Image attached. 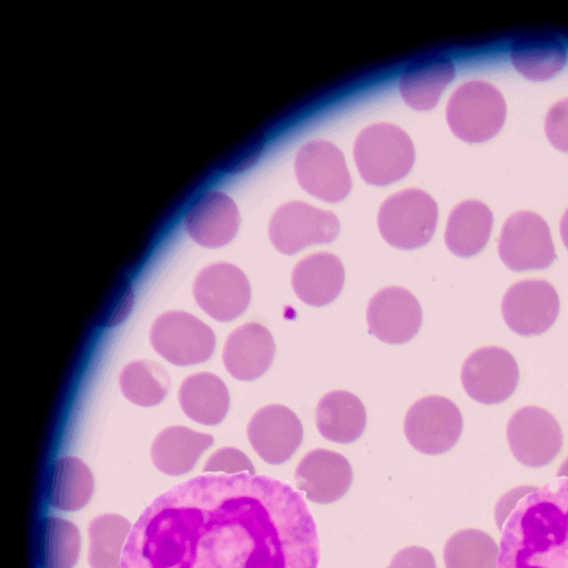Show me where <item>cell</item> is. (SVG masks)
Returning <instances> with one entry per match:
<instances>
[{
  "mask_svg": "<svg viewBox=\"0 0 568 568\" xmlns=\"http://www.w3.org/2000/svg\"><path fill=\"white\" fill-rule=\"evenodd\" d=\"M301 494L268 476L201 475L158 496L133 524L122 568H317Z\"/></svg>",
  "mask_w": 568,
  "mask_h": 568,
  "instance_id": "6da1fadb",
  "label": "cell"
},
{
  "mask_svg": "<svg viewBox=\"0 0 568 568\" xmlns=\"http://www.w3.org/2000/svg\"><path fill=\"white\" fill-rule=\"evenodd\" d=\"M497 568H568V478L518 503L501 530Z\"/></svg>",
  "mask_w": 568,
  "mask_h": 568,
  "instance_id": "7a4b0ae2",
  "label": "cell"
},
{
  "mask_svg": "<svg viewBox=\"0 0 568 568\" xmlns=\"http://www.w3.org/2000/svg\"><path fill=\"white\" fill-rule=\"evenodd\" d=\"M414 145L407 133L389 123L365 128L354 143L361 176L369 184L386 185L405 176L413 163Z\"/></svg>",
  "mask_w": 568,
  "mask_h": 568,
  "instance_id": "3957f363",
  "label": "cell"
},
{
  "mask_svg": "<svg viewBox=\"0 0 568 568\" xmlns=\"http://www.w3.org/2000/svg\"><path fill=\"white\" fill-rule=\"evenodd\" d=\"M437 217V204L429 194L418 189H407L383 202L377 225L381 235L389 245L400 250H414L430 241Z\"/></svg>",
  "mask_w": 568,
  "mask_h": 568,
  "instance_id": "277c9868",
  "label": "cell"
},
{
  "mask_svg": "<svg viewBox=\"0 0 568 568\" xmlns=\"http://www.w3.org/2000/svg\"><path fill=\"white\" fill-rule=\"evenodd\" d=\"M506 118L501 93L484 81H469L458 87L446 108L447 123L453 133L469 143L495 136Z\"/></svg>",
  "mask_w": 568,
  "mask_h": 568,
  "instance_id": "5b68a950",
  "label": "cell"
},
{
  "mask_svg": "<svg viewBox=\"0 0 568 568\" xmlns=\"http://www.w3.org/2000/svg\"><path fill=\"white\" fill-rule=\"evenodd\" d=\"M154 351L176 366L207 361L215 349V334L203 321L184 311L159 315L150 329Z\"/></svg>",
  "mask_w": 568,
  "mask_h": 568,
  "instance_id": "8992f818",
  "label": "cell"
},
{
  "mask_svg": "<svg viewBox=\"0 0 568 568\" xmlns=\"http://www.w3.org/2000/svg\"><path fill=\"white\" fill-rule=\"evenodd\" d=\"M498 254L501 262L515 272L545 270L557 257L548 224L529 211L516 212L505 221Z\"/></svg>",
  "mask_w": 568,
  "mask_h": 568,
  "instance_id": "52a82bcc",
  "label": "cell"
},
{
  "mask_svg": "<svg viewBox=\"0 0 568 568\" xmlns=\"http://www.w3.org/2000/svg\"><path fill=\"white\" fill-rule=\"evenodd\" d=\"M463 430V417L450 399L430 395L417 399L404 420V433L416 450L439 455L452 449Z\"/></svg>",
  "mask_w": 568,
  "mask_h": 568,
  "instance_id": "ba28073f",
  "label": "cell"
},
{
  "mask_svg": "<svg viewBox=\"0 0 568 568\" xmlns=\"http://www.w3.org/2000/svg\"><path fill=\"white\" fill-rule=\"evenodd\" d=\"M339 227V221L333 212L301 201H291L272 215L268 237L280 253L293 255L306 246L334 241Z\"/></svg>",
  "mask_w": 568,
  "mask_h": 568,
  "instance_id": "9c48e42d",
  "label": "cell"
},
{
  "mask_svg": "<svg viewBox=\"0 0 568 568\" xmlns=\"http://www.w3.org/2000/svg\"><path fill=\"white\" fill-rule=\"evenodd\" d=\"M506 435L514 457L524 466L532 468L550 464L564 444L556 418L538 406L517 409L507 424Z\"/></svg>",
  "mask_w": 568,
  "mask_h": 568,
  "instance_id": "30bf717a",
  "label": "cell"
},
{
  "mask_svg": "<svg viewBox=\"0 0 568 568\" xmlns=\"http://www.w3.org/2000/svg\"><path fill=\"white\" fill-rule=\"evenodd\" d=\"M460 379L471 399L495 405L513 395L519 382V368L507 349L486 346L474 351L465 359Z\"/></svg>",
  "mask_w": 568,
  "mask_h": 568,
  "instance_id": "8fae6325",
  "label": "cell"
},
{
  "mask_svg": "<svg viewBox=\"0 0 568 568\" xmlns=\"http://www.w3.org/2000/svg\"><path fill=\"white\" fill-rule=\"evenodd\" d=\"M560 301L546 280L527 278L513 284L504 294L501 315L506 325L521 336L541 335L556 322Z\"/></svg>",
  "mask_w": 568,
  "mask_h": 568,
  "instance_id": "7c38bea8",
  "label": "cell"
},
{
  "mask_svg": "<svg viewBox=\"0 0 568 568\" xmlns=\"http://www.w3.org/2000/svg\"><path fill=\"white\" fill-rule=\"evenodd\" d=\"M192 293L197 305L219 322L242 315L251 301V285L244 272L227 262L212 263L195 276Z\"/></svg>",
  "mask_w": 568,
  "mask_h": 568,
  "instance_id": "4fadbf2b",
  "label": "cell"
},
{
  "mask_svg": "<svg viewBox=\"0 0 568 568\" xmlns=\"http://www.w3.org/2000/svg\"><path fill=\"white\" fill-rule=\"evenodd\" d=\"M295 175L311 195L327 202H338L349 192L351 176L341 150L328 141L304 144L295 158Z\"/></svg>",
  "mask_w": 568,
  "mask_h": 568,
  "instance_id": "5bb4252c",
  "label": "cell"
},
{
  "mask_svg": "<svg viewBox=\"0 0 568 568\" xmlns=\"http://www.w3.org/2000/svg\"><path fill=\"white\" fill-rule=\"evenodd\" d=\"M366 321L369 333L379 341L387 344H404L420 328L422 306L406 288L384 287L368 302Z\"/></svg>",
  "mask_w": 568,
  "mask_h": 568,
  "instance_id": "9a60e30c",
  "label": "cell"
},
{
  "mask_svg": "<svg viewBox=\"0 0 568 568\" xmlns=\"http://www.w3.org/2000/svg\"><path fill=\"white\" fill-rule=\"evenodd\" d=\"M247 438L256 454L267 464L287 462L303 440V426L288 407L272 404L260 408L247 425Z\"/></svg>",
  "mask_w": 568,
  "mask_h": 568,
  "instance_id": "2e32d148",
  "label": "cell"
},
{
  "mask_svg": "<svg viewBox=\"0 0 568 568\" xmlns=\"http://www.w3.org/2000/svg\"><path fill=\"white\" fill-rule=\"evenodd\" d=\"M296 486L306 498L317 504L341 499L351 487L353 470L342 454L324 448L308 452L295 470Z\"/></svg>",
  "mask_w": 568,
  "mask_h": 568,
  "instance_id": "e0dca14e",
  "label": "cell"
},
{
  "mask_svg": "<svg viewBox=\"0 0 568 568\" xmlns=\"http://www.w3.org/2000/svg\"><path fill=\"white\" fill-rule=\"evenodd\" d=\"M184 225L194 242L215 248L234 239L240 225V215L230 196L220 191H209L189 207Z\"/></svg>",
  "mask_w": 568,
  "mask_h": 568,
  "instance_id": "ac0fdd59",
  "label": "cell"
},
{
  "mask_svg": "<svg viewBox=\"0 0 568 568\" xmlns=\"http://www.w3.org/2000/svg\"><path fill=\"white\" fill-rule=\"evenodd\" d=\"M275 355L271 332L262 324L248 322L226 338L222 359L227 373L239 381H254L270 368Z\"/></svg>",
  "mask_w": 568,
  "mask_h": 568,
  "instance_id": "d6986e66",
  "label": "cell"
},
{
  "mask_svg": "<svg viewBox=\"0 0 568 568\" xmlns=\"http://www.w3.org/2000/svg\"><path fill=\"white\" fill-rule=\"evenodd\" d=\"M345 272L342 261L329 252H316L298 261L292 272V287L305 304L322 307L342 292Z\"/></svg>",
  "mask_w": 568,
  "mask_h": 568,
  "instance_id": "ffe728a7",
  "label": "cell"
},
{
  "mask_svg": "<svg viewBox=\"0 0 568 568\" xmlns=\"http://www.w3.org/2000/svg\"><path fill=\"white\" fill-rule=\"evenodd\" d=\"M213 443L210 434L181 425L169 426L154 438L150 449L151 460L160 473L182 476L194 468Z\"/></svg>",
  "mask_w": 568,
  "mask_h": 568,
  "instance_id": "44dd1931",
  "label": "cell"
},
{
  "mask_svg": "<svg viewBox=\"0 0 568 568\" xmlns=\"http://www.w3.org/2000/svg\"><path fill=\"white\" fill-rule=\"evenodd\" d=\"M455 77V67L443 54H429L412 62L402 73L399 92L413 109L428 110L436 105L443 90Z\"/></svg>",
  "mask_w": 568,
  "mask_h": 568,
  "instance_id": "7402d4cb",
  "label": "cell"
},
{
  "mask_svg": "<svg viewBox=\"0 0 568 568\" xmlns=\"http://www.w3.org/2000/svg\"><path fill=\"white\" fill-rule=\"evenodd\" d=\"M179 404L192 420L206 426L220 424L230 407L225 383L215 374L199 372L183 379L179 388Z\"/></svg>",
  "mask_w": 568,
  "mask_h": 568,
  "instance_id": "603a6c76",
  "label": "cell"
},
{
  "mask_svg": "<svg viewBox=\"0 0 568 568\" xmlns=\"http://www.w3.org/2000/svg\"><path fill=\"white\" fill-rule=\"evenodd\" d=\"M366 426V409L362 400L347 390L326 393L316 407V427L327 440L351 444Z\"/></svg>",
  "mask_w": 568,
  "mask_h": 568,
  "instance_id": "cb8c5ba5",
  "label": "cell"
},
{
  "mask_svg": "<svg viewBox=\"0 0 568 568\" xmlns=\"http://www.w3.org/2000/svg\"><path fill=\"white\" fill-rule=\"evenodd\" d=\"M493 213L477 200H466L450 212L446 230L445 244L458 257H471L487 244L493 227Z\"/></svg>",
  "mask_w": 568,
  "mask_h": 568,
  "instance_id": "d4e9b609",
  "label": "cell"
},
{
  "mask_svg": "<svg viewBox=\"0 0 568 568\" xmlns=\"http://www.w3.org/2000/svg\"><path fill=\"white\" fill-rule=\"evenodd\" d=\"M93 493V475L81 459L63 456L52 463L47 480V500L52 508L80 510L89 504Z\"/></svg>",
  "mask_w": 568,
  "mask_h": 568,
  "instance_id": "484cf974",
  "label": "cell"
},
{
  "mask_svg": "<svg viewBox=\"0 0 568 568\" xmlns=\"http://www.w3.org/2000/svg\"><path fill=\"white\" fill-rule=\"evenodd\" d=\"M516 70L529 80L540 81L557 74L567 60L560 40L548 34H528L517 38L510 48Z\"/></svg>",
  "mask_w": 568,
  "mask_h": 568,
  "instance_id": "4316f807",
  "label": "cell"
},
{
  "mask_svg": "<svg viewBox=\"0 0 568 568\" xmlns=\"http://www.w3.org/2000/svg\"><path fill=\"white\" fill-rule=\"evenodd\" d=\"M132 524L122 515L95 516L88 526L87 560L90 568H122V557Z\"/></svg>",
  "mask_w": 568,
  "mask_h": 568,
  "instance_id": "83f0119b",
  "label": "cell"
},
{
  "mask_svg": "<svg viewBox=\"0 0 568 568\" xmlns=\"http://www.w3.org/2000/svg\"><path fill=\"white\" fill-rule=\"evenodd\" d=\"M81 550V535L70 520L47 516L39 528L38 554L41 568H73Z\"/></svg>",
  "mask_w": 568,
  "mask_h": 568,
  "instance_id": "f1b7e54d",
  "label": "cell"
},
{
  "mask_svg": "<svg viewBox=\"0 0 568 568\" xmlns=\"http://www.w3.org/2000/svg\"><path fill=\"white\" fill-rule=\"evenodd\" d=\"M119 384L128 400L138 406L150 407L164 399L171 382L163 366L150 359H138L122 368Z\"/></svg>",
  "mask_w": 568,
  "mask_h": 568,
  "instance_id": "f546056e",
  "label": "cell"
},
{
  "mask_svg": "<svg viewBox=\"0 0 568 568\" xmlns=\"http://www.w3.org/2000/svg\"><path fill=\"white\" fill-rule=\"evenodd\" d=\"M499 547L485 531L466 528L453 534L444 547L446 568H497Z\"/></svg>",
  "mask_w": 568,
  "mask_h": 568,
  "instance_id": "4dcf8cb0",
  "label": "cell"
},
{
  "mask_svg": "<svg viewBox=\"0 0 568 568\" xmlns=\"http://www.w3.org/2000/svg\"><path fill=\"white\" fill-rule=\"evenodd\" d=\"M134 300L132 286L129 282L120 281L113 288L106 303L99 312V324L111 327L121 323L130 313Z\"/></svg>",
  "mask_w": 568,
  "mask_h": 568,
  "instance_id": "1f68e13d",
  "label": "cell"
},
{
  "mask_svg": "<svg viewBox=\"0 0 568 568\" xmlns=\"http://www.w3.org/2000/svg\"><path fill=\"white\" fill-rule=\"evenodd\" d=\"M204 473H223L237 475L247 473L255 475V468L251 459L235 447H222L212 453L203 465Z\"/></svg>",
  "mask_w": 568,
  "mask_h": 568,
  "instance_id": "d6a6232c",
  "label": "cell"
},
{
  "mask_svg": "<svg viewBox=\"0 0 568 568\" xmlns=\"http://www.w3.org/2000/svg\"><path fill=\"white\" fill-rule=\"evenodd\" d=\"M549 142L558 150L568 152V98L556 102L545 120Z\"/></svg>",
  "mask_w": 568,
  "mask_h": 568,
  "instance_id": "836d02e7",
  "label": "cell"
},
{
  "mask_svg": "<svg viewBox=\"0 0 568 568\" xmlns=\"http://www.w3.org/2000/svg\"><path fill=\"white\" fill-rule=\"evenodd\" d=\"M387 568H437L433 554L426 548L410 546L399 550Z\"/></svg>",
  "mask_w": 568,
  "mask_h": 568,
  "instance_id": "e575fe53",
  "label": "cell"
},
{
  "mask_svg": "<svg viewBox=\"0 0 568 568\" xmlns=\"http://www.w3.org/2000/svg\"><path fill=\"white\" fill-rule=\"evenodd\" d=\"M537 489V486L531 485L518 486L510 489L499 498L495 506V523L499 531L503 530L507 518L516 508L518 503Z\"/></svg>",
  "mask_w": 568,
  "mask_h": 568,
  "instance_id": "d590c367",
  "label": "cell"
},
{
  "mask_svg": "<svg viewBox=\"0 0 568 568\" xmlns=\"http://www.w3.org/2000/svg\"><path fill=\"white\" fill-rule=\"evenodd\" d=\"M560 235L564 245L568 248V209L564 213L560 221Z\"/></svg>",
  "mask_w": 568,
  "mask_h": 568,
  "instance_id": "8d00e7d4",
  "label": "cell"
},
{
  "mask_svg": "<svg viewBox=\"0 0 568 568\" xmlns=\"http://www.w3.org/2000/svg\"><path fill=\"white\" fill-rule=\"evenodd\" d=\"M556 476L568 478V458H566L561 466L558 468Z\"/></svg>",
  "mask_w": 568,
  "mask_h": 568,
  "instance_id": "74e56055",
  "label": "cell"
}]
</instances>
